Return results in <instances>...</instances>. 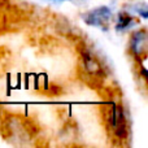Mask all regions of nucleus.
Wrapping results in <instances>:
<instances>
[{
    "label": "nucleus",
    "instance_id": "6",
    "mask_svg": "<svg viewBox=\"0 0 148 148\" xmlns=\"http://www.w3.org/2000/svg\"><path fill=\"white\" fill-rule=\"evenodd\" d=\"M134 9H135V12L138 13L139 16H142V17L144 18V20H147V18H148V9H147L146 4H142V5H134Z\"/></svg>",
    "mask_w": 148,
    "mask_h": 148
},
{
    "label": "nucleus",
    "instance_id": "7",
    "mask_svg": "<svg viewBox=\"0 0 148 148\" xmlns=\"http://www.w3.org/2000/svg\"><path fill=\"white\" fill-rule=\"evenodd\" d=\"M44 1H49V3H64V1H68V0H44Z\"/></svg>",
    "mask_w": 148,
    "mask_h": 148
},
{
    "label": "nucleus",
    "instance_id": "3",
    "mask_svg": "<svg viewBox=\"0 0 148 148\" xmlns=\"http://www.w3.org/2000/svg\"><path fill=\"white\" fill-rule=\"evenodd\" d=\"M148 51V35L144 27L133 31L129 38V53L135 59V61H144L147 59Z\"/></svg>",
    "mask_w": 148,
    "mask_h": 148
},
{
    "label": "nucleus",
    "instance_id": "2",
    "mask_svg": "<svg viewBox=\"0 0 148 148\" xmlns=\"http://www.w3.org/2000/svg\"><path fill=\"white\" fill-rule=\"evenodd\" d=\"M81 66L88 78L95 81H103L105 78L104 65L91 49L84 48L83 51H81Z\"/></svg>",
    "mask_w": 148,
    "mask_h": 148
},
{
    "label": "nucleus",
    "instance_id": "1",
    "mask_svg": "<svg viewBox=\"0 0 148 148\" xmlns=\"http://www.w3.org/2000/svg\"><path fill=\"white\" fill-rule=\"evenodd\" d=\"M105 126L117 140L123 142L129 138V122L125 108L118 100H109L103 108Z\"/></svg>",
    "mask_w": 148,
    "mask_h": 148
},
{
    "label": "nucleus",
    "instance_id": "4",
    "mask_svg": "<svg viewBox=\"0 0 148 148\" xmlns=\"http://www.w3.org/2000/svg\"><path fill=\"white\" fill-rule=\"evenodd\" d=\"M113 17L112 9L107 5H100V7H96L94 9L86 12L82 18L83 21L87 23L88 26H94V27H99L101 30H108L109 27L110 20Z\"/></svg>",
    "mask_w": 148,
    "mask_h": 148
},
{
    "label": "nucleus",
    "instance_id": "5",
    "mask_svg": "<svg viewBox=\"0 0 148 148\" xmlns=\"http://www.w3.org/2000/svg\"><path fill=\"white\" fill-rule=\"evenodd\" d=\"M139 23L138 17H134L127 10H120L117 13V20H116V31L118 33H126L131 30Z\"/></svg>",
    "mask_w": 148,
    "mask_h": 148
}]
</instances>
